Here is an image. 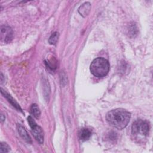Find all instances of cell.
I'll list each match as a JSON object with an SVG mask.
<instances>
[{"mask_svg":"<svg viewBox=\"0 0 153 153\" xmlns=\"http://www.w3.org/2000/svg\"><path fill=\"white\" fill-rule=\"evenodd\" d=\"M130 118L131 114L121 108L111 110L106 115V120L108 124L119 130L123 129L128 125Z\"/></svg>","mask_w":153,"mask_h":153,"instance_id":"6da1fadb","label":"cell"},{"mask_svg":"<svg viewBox=\"0 0 153 153\" xmlns=\"http://www.w3.org/2000/svg\"><path fill=\"white\" fill-rule=\"evenodd\" d=\"M150 130L149 123L143 120H137L132 124L131 135L136 141L143 142L148 136Z\"/></svg>","mask_w":153,"mask_h":153,"instance_id":"7a4b0ae2","label":"cell"},{"mask_svg":"<svg viewBox=\"0 0 153 153\" xmlns=\"http://www.w3.org/2000/svg\"><path fill=\"white\" fill-rule=\"evenodd\" d=\"M109 62L102 57H97L93 60L90 66L91 73L96 77L106 76L109 71Z\"/></svg>","mask_w":153,"mask_h":153,"instance_id":"3957f363","label":"cell"},{"mask_svg":"<svg viewBox=\"0 0 153 153\" xmlns=\"http://www.w3.org/2000/svg\"><path fill=\"white\" fill-rule=\"evenodd\" d=\"M13 39V31L10 27L2 26L1 27V39L5 42H9Z\"/></svg>","mask_w":153,"mask_h":153,"instance_id":"277c9868","label":"cell"},{"mask_svg":"<svg viewBox=\"0 0 153 153\" xmlns=\"http://www.w3.org/2000/svg\"><path fill=\"white\" fill-rule=\"evenodd\" d=\"M31 131L32 134L33 135L35 139L37 140V142L42 144L44 142V133L39 126H38L36 124H35L33 126L31 127Z\"/></svg>","mask_w":153,"mask_h":153,"instance_id":"5b68a950","label":"cell"},{"mask_svg":"<svg viewBox=\"0 0 153 153\" xmlns=\"http://www.w3.org/2000/svg\"><path fill=\"white\" fill-rule=\"evenodd\" d=\"M91 9V4L87 2L81 5L78 8L79 13L83 17H85L87 16Z\"/></svg>","mask_w":153,"mask_h":153,"instance_id":"8992f818","label":"cell"},{"mask_svg":"<svg viewBox=\"0 0 153 153\" xmlns=\"http://www.w3.org/2000/svg\"><path fill=\"white\" fill-rule=\"evenodd\" d=\"M17 130H18V132H19L20 136L23 138V139H24L25 141H26L28 143L32 142V140H31V139H30L29 135L28 134L27 132L26 131V130L23 126H22L21 125H18Z\"/></svg>","mask_w":153,"mask_h":153,"instance_id":"52a82bcc","label":"cell"},{"mask_svg":"<svg viewBox=\"0 0 153 153\" xmlns=\"http://www.w3.org/2000/svg\"><path fill=\"white\" fill-rule=\"evenodd\" d=\"M91 131L87 128H82L79 133V137L80 140L82 141H85L88 140L91 137Z\"/></svg>","mask_w":153,"mask_h":153,"instance_id":"ba28073f","label":"cell"},{"mask_svg":"<svg viewBox=\"0 0 153 153\" xmlns=\"http://www.w3.org/2000/svg\"><path fill=\"white\" fill-rule=\"evenodd\" d=\"M1 93L4 95V97H5L7 98V99L8 100V102L16 108L17 109L18 111H22L19 105L16 102V100L11 96V95H10L9 94H8L7 92H5V91H4L2 90V88L1 89Z\"/></svg>","mask_w":153,"mask_h":153,"instance_id":"9c48e42d","label":"cell"},{"mask_svg":"<svg viewBox=\"0 0 153 153\" xmlns=\"http://www.w3.org/2000/svg\"><path fill=\"white\" fill-rule=\"evenodd\" d=\"M30 112L36 118H39L41 112L40 110L36 104H33L30 108Z\"/></svg>","mask_w":153,"mask_h":153,"instance_id":"30bf717a","label":"cell"},{"mask_svg":"<svg viewBox=\"0 0 153 153\" xmlns=\"http://www.w3.org/2000/svg\"><path fill=\"white\" fill-rule=\"evenodd\" d=\"M59 38V33L57 32H54L49 38L48 42L51 45H55Z\"/></svg>","mask_w":153,"mask_h":153,"instance_id":"8fae6325","label":"cell"},{"mask_svg":"<svg viewBox=\"0 0 153 153\" xmlns=\"http://www.w3.org/2000/svg\"><path fill=\"white\" fill-rule=\"evenodd\" d=\"M10 150V147L8 146V145L5 142H1V149L0 152H8Z\"/></svg>","mask_w":153,"mask_h":153,"instance_id":"7c38bea8","label":"cell"},{"mask_svg":"<svg viewBox=\"0 0 153 153\" xmlns=\"http://www.w3.org/2000/svg\"><path fill=\"white\" fill-rule=\"evenodd\" d=\"M27 120H28V122H29V126L30 127L33 126L35 124H36L35 121L33 120V118L31 116H29L27 118Z\"/></svg>","mask_w":153,"mask_h":153,"instance_id":"4fadbf2b","label":"cell"}]
</instances>
